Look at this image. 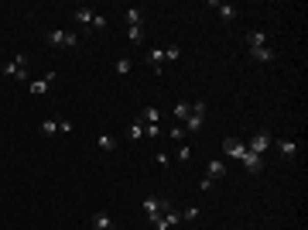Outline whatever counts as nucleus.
I'll return each mask as SVG.
<instances>
[{"instance_id": "nucleus-1", "label": "nucleus", "mask_w": 308, "mask_h": 230, "mask_svg": "<svg viewBox=\"0 0 308 230\" xmlns=\"http://www.w3.org/2000/svg\"><path fill=\"white\" fill-rule=\"evenodd\" d=\"M185 134H199L205 127V100H195L192 103V114H188V120H185Z\"/></svg>"}, {"instance_id": "nucleus-2", "label": "nucleus", "mask_w": 308, "mask_h": 230, "mask_svg": "<svg viewBox=\"0 0 308 230\" xmlns=\"http://www.w3.org/2000/svg\"><path fill=\"white\" fill-rule=\"evenodd\" d=\"M178 223H182V210L175 206V203H171V206L164 210L161 217L151 220V227H154V230H171V227H178Z\"/></svg>"}, {"instance_id": "nucleus-3", "label": "nucleus", "mask_w": 308, "mask_h": 230, "mask_svg": "<svg viewBox=\"0 0 308 230\" xmlns=\"http://www.w3.org/2000/svg\"><path fill=\"white\" fill-rule=\"evenodd\" d=\"M0 72H4V76H11V79H17V82H24V79H28V58L14 55L7 66H0Z\"/></svg>"}, {"instance_id": "nucleus-4", "label": "nucleus", "mask_w": 308, "mask_h": 230, "mask_svg": "<svg viewBox=\"0 0 308 230\" xmlns=\"http://www.w3.org/2000/svg\"><path fill=\"white\" fill-rule=\"evenodd\" d=\"M45 41L52 48H76L79 45V35H76V31H48Z\"/></svg>"}, {"instance_id": "nucleus-5", "label": "nucleus", "mask_w": 308, "mask_h": 230, "mask_svg": "<svg viewBox=\"0 0 308 230\" xmlns=\"http://www.w3.org/2000/svg\"><path fill=\"white\" fill-rule=\"evenodd\" d=\"M223 175H226V161L209 158V165H205V179H202V193H205L212 182H216V179H223Z\"/></svg>"}, {"instance_id": "nucleus-6", "label": "nucleus", "mask_w": 308, "mask_h": 230, "mask_svg": "<svg viewBox=\"0 0 308 230\" xmlns=\"http://www.w3.org/2000/svg\"><path fill=\"white\" fill-rule=\"evenodd\" d=\"M171 206V199H161V196H148V199H144V217H148V223L154 217H161V213H164V210Z\"/></svg>"}, {"instance_id": "nucleus-7", "label": "nucleus", "mask_w": 308, "mask_h": 230, "mask_svg": "<svg viewBox=\"0 0 308 230\" xmlns=\"http://www.w3.org/2000/svg\"><path fill=\"white\" fill-rule=\"evenodd\" d=\"M271 131H257V134H253V138H250V144H247V151H253V155H260V158H264V155H267V151H271Z\"/></svg>"}, {"instance_id": "nucleus-8", "label": "nucleus", "mask_w": 308, "mask_h": 230, "mask_svg": "<svg viewBox=\"0 0 308 230\" xmlns=\"http://www.w3.org/2000/svg\"><path fill=\"white\" fill-rule=\"evenodd\" d=\"M271 148L277 151V155H281L285 161H291V158L298 155V144H295L291 138H277V141H271Z\"/></svg>"}, {"instance_id": "nucleus-9", "label": "nucleus", "mask_w": 308, "mask_h": 230, "mask_svg": "<svg viewBox=\"0 0 308 230\" xmlns=\"http://www.w3.org/2000/svg\"><path fill=\"white\" fill-rule=\"evenodd\" d=\"M243 151H247V144H243L240 138H226V141H223V155H226V158L240 161V158H243Z\"/></svg>"}, {"instance_id": "nucleus-10", "label": "nucleus", "mask_w": 308, "mask_h": 230, "mask_svg": "<svg viewBox=\"0 0 308 230\" xmlns=\"http://www.w3.org/2000/svg\"><path fill=\"white\" fill-rule=\"evenodd\" d=\"M240 165H243L250 175H260V172H264V158H260V155H253V151H243Z\"/></svg>"}, {"instance_id": "nucleus-11", "label": "nucleus", "mask_w": 308, "mask_h": 230, "mask_svg": "<svg viewBox=\"0 0 308 230\" xmlns=\"http://www.w3.org/2000/svg\"><path fill=\"white\" fill-rule=\"evenodd\" d=\"M52 82H55V69H52V72H45L41 79H34L31 86H28V90H31L34 96H41V93H48V86H52Z\"/></svg>"}, {"instance_id": "nucleus-12", "label": "nucleus", "mask_w": 308, "mask_h": 230, "mask_svg": "<svg viewBox=\"0 0 308 230\" xmlns=\"http://www.w3.org/2000/svg\"><path fill=\"white\" fill-rule=\"evenodd\" d=\"M124 21H127V28H144V11L140 7H127Z\"/></svg>"}, {"instance_id": "nucleus-13", "label": "nucleus", "mask_w": 308, "mask_h": 230, "mask_svg": "<svg viewBox=\"0 0 308 230\" xmlns=\"http://www.w3.org/2000/svg\"><path fill=\"white\" fill-rule=\"evenodd\" d=\"M212 11H216L223 21H233V17H236V7H233V4H226V0H223V4H219V0H212Z\"/></svg>"}, {"instance_id": "nucleus-14", "label": "nucleus", "mask_w": 308, "mask_h": 230, "mask_svg": "<svg viewBox=\"0 0 308 230\" xmlns=\"http://www.w3.org/2000/svg\"><path fill=\"white\" fill-rule=\"evenodd\" d=\"M137 120H140V124H158V120H161V110H158V107H144V110L137 114Z\"/></svg>"}, {"instance_id": "nucleus-15", "label": "nucleus", "mask_w": 308, "mask_h": 230, "mask_svg": "<svg viewBox=\"0 0 308 230\" xmlns=\"http://www.w3.org/2000/svg\"><path fill=\"white\" fill-rule=\"evenodd\" d=\"M148 62H151V69H154V72H161V69H164V48H151Z\"/></svg>"}, {"instance_id": "nucleus-16", "label": "nucleus", "mask_w": 308, "mask_h": 230, "mask_svg": "<svg viewBox=\"0 0 308 230\" xmlns=\"http://www.w3.org/2000/svg\"><path fill=\"white\" fill-rule=\"evenodd\" d=\"M267 45V31H260V28H257V31H250V35H247V48H264Z\"/></svg>"}, {"instance_id": "nucleus-17", "label": "nucleus", "mask_w": 308, "mask_h": 230, "mask_svg": "<svg viewBox=\"0 0 308 230\" xmlns=\"http://www.w3.org/2000/svg\"><path fill=\"white\" fill-rule=\"evenodd\" d=\"M247 55L257 58V62H274V52L267 45H264V48H247Z\"/></svg>"}, {"instance_id": "nucleus-18", "label": "nucleus", "mask_w": 308, "mask_h": 230, "mask_svg": "<svg viewBox=\"0 0 308 230\" xmlns=\"http://www.w3.org/2000/svg\"><path fill=\"white\" fill-rule=\"evenodd\" d=\"M92 17H96L92 7H76V24H89L92 28Z\"/></svg>"}, {"instance_id": "nucleus-19", "label": "nucleus", "mask_w": 308, "mask_h": 230, "mask_svg": "<svg viewBox=\"0 0 308 230\" xmlns=\"http://www.w3.org/2000/svg\"><path fill=\"white\" fill-rule=\"evenodd\" d=\"M171 114H175V117H178V120L185 124V120H188V114H192V103H185V100H178V103L171 107Z\"/></svg>"}, {"instance_id": "nucleus-20", "label": "nucleus", "mask_w": 308, "mask_h": 230, "mask_svg": "<svg viewBox=\"0 0 308 230\" xmlns=\"http://www.w3.org/2000/svg\"><path fill=\"white\" fill-rule=\"evenodd\" d=\"M113 223H110V213H96L92 217V230H110Z\"/></svg>"}, {"instance_id": "nucleus-21", "label": "nucleus", "mask_w": 308, "mask_h": 230, "mask_svg": "<svg viewBox=\"0 0 308 230\" xmlns=\"http://www.w3.org/2000/svg\"><path fill=\"white\" fill-rule=\"evenodd\" d=\"M96 144H100L103 151H116V138H113V134H100V138H96Z\"/></svg>"}, {"instance_id": "nucleus-22", "label": "nucleus", "mask_w": 308, "mask_h": 230, "mask_svg": "<svg viewBox=\"0 0 308 230\" xmlns=\"http://www.w3.org/2000/svg\"><path fill=\"white\" fill-rule=\"evenodd\" d=\"M113 69H116V76H127V72H130V69H134V58H116V66H113Z\"/></svg>"}, {"instance_id": "nucleus-23", "label": "nucleus", "mask_w": 308, "mask_h": 230, "mask_svg": "<svg viewBox=\"0 0 308 230\" xmlns=\"http://www.w3.org/2000/svg\"><path fill=\"white\" fill-rule=\"evenodd\" d=\"M127 138H130V141H140V138H144V124H140V120H134V124L127 127Z\"/></svg>"}, {"instance_id": "nucleus-24", "label": "nucleus", "mask_w": 308, "mask_h": 230, "mask_svg": "<svg viewBox=\"0 0 308 230\" xmlns=\"http://www.w3.org/2000/svg\"><path fill=\"white\" fill-rule=\"evenodd\" d=\"M127 41L130 45H140L144 41V28H127Z\"/></svg>"}, {"instance_id": "nucleus-25", "label": "nucleus", "mask_w": 308, "mask_h": 230, "mask_svg": "<svg viewBox=\"0 0 308 230\" xmlns=\"http://www.w3.org/2000/svg\"><path fill=\"white\" fill-rule=\"evenodd\" d=\"M55 131H58V117H52V120H41V134H45V138H52Z\"/></svg>"}, {"instance_id": "nucleus-26", "label": "nucleus", "mask_w": 308, "mask_h": 230, "mask_svg": "<svg viewBox=\"0 0 308 230\" xmlns=\"http://www.w3.org/2000/svg\"><path fill=\"white\" fill-rule=\"evenodd\" d=\"M178 58H182V48H178V45L164 48V62H178Z\"/></svg>"}, {"instance_id": "nucleus-27", "label": "nucleus", "mask_w": 308, "mask_h": 230, "mask_svg": "<svg viewBox=\"0 0 308 230\" xmlns=\"http://www.w3.org/2000/svg\"><path fill=\"white\" fill-rule=\"evenodd\" d=\"M199 213H202L199 206H185L182 210V220H199Z\"/></svg>"}, {"instance_id": "nucleus-28", "label": "nucleus", "mask_w": 308, "mask_h": 230, "mask_svg": "<svg viewBox=\"0 0 308 230\" xmlns=\"http://www.w3.org/2000/svg\"><path fill=\"white\" fill-rule=\"evenodd\" d=\"M185 138V127L178 124V127H171V141H182Z\"/></svg>"}, {"instance_id": "nucleus-29", "label": "nucleus", "mask_w": 308, "mask_h": 230, "mask_svg": "<svg viewBox=\"0 0 308 230\" xmlns=\"http://www.w3.org/2000/svg\"><path fill=\"white\" fill-rule=\"evenodd\" d=\"M92 28H96V31H103V28H106V17H103V14H96V17H92Z\"/></svg>"}, {"instance_id": "nucleus-30", "label": "nucleus", "mask_w": 308, "mask_h": 230, "mask_svg": "<svg viewBox=\"0 0 308 230\" xmlns=\"http://www.w3.org/2000/svg\"><path fill=\"white\" fill-rule=\"evenodd\" d=\"M192 158V148H178V161H188Z\"/></svg>"}, {"instance_id": "nucleus-31", "label": "nucleus", "mask_w": 308, "mask_h": 230, "mask_svg": "<svg viewBox=\"0 0 308 230\" xmlns=\"http://www.w3.org/2000/svg\"><path fill=\"white\" fill-rule=\"evenodd\" d=\"M110 230H113V227H110Z\"/></svg>"}]
</instances>
